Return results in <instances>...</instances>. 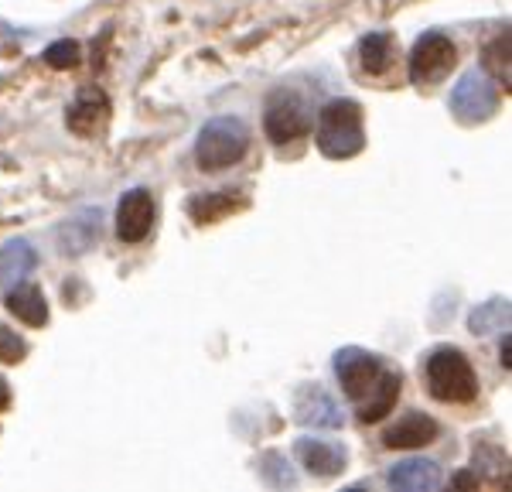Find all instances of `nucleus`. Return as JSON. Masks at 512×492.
Here are the masks:
<instances>
[{
  "label": "nucleus",
  "instance_id": "f3484780",
  "mask_svg": "<svg viewBox=\"0 0 512 492\" xmlns=\"http://www.w3.org/2000/svg\"><path fill=\"white\" fill-rule=\"evenodd\" d=\"M236 209H246V199L233 192H205L188 202V216H192L198 226L219 223V219H226L229 212H236Z\"/></svg>",
  "mask_w": 512,
  "mask_h": 492
},
{
  "label": "nucleus",
  "instance_id": "f8f14e48",
  "mask_svg": "<svg viewBox=\"0 0 512 492\" xmlns=\"http://www.w3.org/2000/svg\"><path fill=\"white\" fill-rule=\"evenodd\" d=\"M437 434H441V428H437L434 417H427V414H420V410H414V414L400 417V421H396L393 428L383 434V445L396 448V451H410V448L431 445Z\"/></svg>",
  "mask_w": 512,
  "mask_h": 492
},
{
  "label": "nucleus",
  "instance_id": "5701e85b",
  "mask_svg": "<svg viewBox=\"0 0 512 492\" xmlns=\"http://www.w3.org/2000/svg\"><path fill=\"white\" fill-rule=\"evenodd\" d=\"M24 356H28V342H24L14 328L0 325V363L14 366V363H21Z\"/></svg>",
  "mask_w": 512,
  "mask_h": 492
},
{
  "label": "nucleus",
  "instance_id": "a878e982",
  "mask_svg": "<svg viewBox=\"0 0 512 492\" xmlns=\"http://www.w3.org/2000/svg\"><path fill=\"white\" fill-rule=\"evenodd\" d=\"M454 486H461V489H468V486H478V479L475 475H468V472H461V475H454Z\"/></svg>",
  "mask_w": 512,
  "mask_h": 492
},
{
  "label": "nucleus",
  "instance_id": "9d476101",
  "mask_svg": "<svg viewBox=\"0 0 512 492\" xmlns=\"http://www.w3.org/2000/svg\"><path fill=\"white\" fill-rule=\"evenodd\" d=\"M294 455L304 465V472H311L315 479H335V475L345 472V462H349L342 445L321 438H297Z\"/></svg>",
  "mask_w": 512,
  "mask_h": 492
},
{
  "label": "nucleus",
  "instance_id": "0eeeda50",
  "mask_svg": "<svg viewBox=\"0 0 512 492\" xmlns=\"http://www.w3.org/2000/svg\"><path fill=\"white\" fill-rule=\"evenodd\" d=\"M383 363L366 349H355V346H345L335 352V376L342 383V393L352 400V404H362L369 393L376 390V383L383 380Z\"/></svg>",
  "mask_w": 512,
  "mask_h": 492
},
{
  "label": "nucleus",
  "instance_id": "ddd939ff",
  "mask_svg": "<svg viewBox=\"0 0 512 492\" xmlns=\"http://www.w3.org/2000/svg\"><path fill=\"white\" fill-rule=\"evenodd\" d=\"M386 482L393 489H407V492H431L444 482L441 465L431 462V458H407V462H396L390 472H386Z\"/></svg>",
  "mask_w": 512,
  "mask_h": 492
},
{
  "label": "nucleus",
  "instance_id": "dca6fc26",
  "mask_svg": "<svg viewBox=\"0 0 512 492\" xmlns=\"http://www.w3.org/2000/svg\"><path fill=\"white\" fill-rule=\"evenodd\" d=\"M35 267H38L35 246H28L24 240H14V243L0 246V284H4V287L21 284Z\"/></svg>",
  "mask_w": 512,
  "mask_h": 492
},
{
  "label": "nucleus",
  "instance_id": "f257e3e1",
  "mask_svg": "<svg viewBox=\"0 0 512 492\" xmlns=\"http://www.w3.org/2000/svg\"><path fill=\"white\" fill-rule=\"evenodd\" d=\"M315 144L325 158L345 161L366 147V130H362V106L355 100H332L318 110Z\"/></svg>",
  "mask_w": 512,
  "mask_h": 492
},
{
  "label": "nucleus",
  "instance_id": "412c9836",
  "mask_svg": "<svg viewBox=\"0 0 512 492\" xmlns=\"http://www.w3.org/2000/svg\"><path fill=\"white\" fill-rule=\"evenodd\" d=\"M502 325H509V301H502V298L475 308L472 318H468V328H472L475 335H489L492 328H502Z\"/></svg>",
  "mask_w": 512,
  "mask_h": 492
},
{
  "label": "nucleus",
  "instance_id": "4be33fe9",
  "mask_svg": "<svg viewBox=\"0 0 512 492\" xmlns=\"http://www.w3.org/2000/svg\"><path fill=\"white\" fill-rule=\"evenodd\" d=\"M82 62V48H79V41H72V38H62V41H52V45L45 48V65L48 69H76V65Z\"/></svg>",
  "mask_w": 512,
  "mask_h": 492
},
{
  "label": "nucleus",
  "instance_id": "6ab92c4d",
  "mask_svg": "<svg viewBox=\"0 0 512 492\" xmlns=\"http://www.w3.org/2000/svg\"><path fill=\"white\" fill-rule=\"evenodd\" d=\"M509 52H512V35L509 28L499 31L482 52V72L489 76L495 86H506L509 93V82H512V69H509Z\"/></svg>",
  "mask_w": 512,
  "mask_h": 492
},
{
  "label": "nucleus",
  "instance_id": "b1692460",
  "mask_svg": "<svg viewBox=\"0 0 512 492\" xmlns=\"http://www.w3.org/2000/svg\"><path fill=\"white\" fill-rule=\"evenodd\" d=\"M509 352H512V339H509V332H506V339H502V349H499V359H502V366H506V369H512V356H509Z\"/></svg>",
  "mask_w": 512,
  "mask_h": 492
},
{
  "label": "nucleus",
  "instance_id": "4468645a",
  "mask_svg": "<svg viewBox=\"0 0 512 492\" xmlns=\"http://www.w3.org/2000/svg\"><path fill=\"white\" fill-rule=\"evenodd\" d=\"M7 311L31 328H41L48 322V301H45V294H41V287L24 284V281L14 284L11 294H7Z\"/></svg>",
  "mask_w": 512,
  "mask_h": 492
},
{
  "label": "nucleus",
  "instance_id": "2eb2a0df",
  "mask_svg": "<svg viewBox=\"0 0 512 492\" xmlns=\"http://www.w3.org/2000/svg\"><path fill=\"white\" fill-rule=\"evenodd\" d=\"M400 390H403L400 373H390V369H386L383 380L376 383V390L369 393V397L359 404V421H362V424L383 421V417L396 407V400H400Z\"/></svg>",
  "mask_w": 512,
  "mask_h": 492
},
{
  "label": "nucleus",
  "instance_id": "7ed1b4c3",
  "mask_svg": "<svg viewBox=\"0 0 512 492\" xmlns=\"http://www.w3.org/2000/svg\"><path fill=\"white\" fill-rule=\"evenodd\" d=\"M250 151V130L239 117H216L198 130L195 161L202 171H226L246 158Z\"/></svg>",
  "mask_w": 512,
  "mask_h": 492
},
{
  "label": "nucleus",
  "instance_id": "39448f33",
  "mask_svg": "<svg viewBox=\"0 0 512 492\" xmlns=\"http://www.w3.org/2000/svg\"><path fill=\"white\" fill-rule=\"evenodd\" d=\"M495 110H499V93H495V82L485 76V72H465L458 82H454L451 89V113L458 123H468V127H475V123H485L495 117Z\"/></svg>",
  "mask_w": 512,
  "mask_h": 492
},
{
  "label": "nucleus",
  "instance_id": "f03ea898",
  "mask_svg": "<svg viewBox=\"0 0 512 492\" xmlns=\"http://www.w3.org/2000/svg\"><path fill=\"white\" fill-rule=\"evenodd\" d=\"M424 383L441 404H472L478 397V376L468 356L454 346H437L424 359Z\"/></svg>",
  "mask_w": 512,
  "mask_h": 492
},
{
  "label": "nucleus",
  "instance_id": "393cba45",
  "mask_svg": "<svg viewBox=\"0 0 512 492\" xmlns=\"http://www.w3.org/2000/svg\"><path fill=\"white\" fill-rule=\"evenodd\" d=\"M11 407V387H7V380L0 376V410Z\"/></svg>",
  "mask_w": 512,
  "mask_h": 492
},
{
  "label": "nucleus",
  "instance_id": "aec40b11",
  "mask_svg": "<svg viewBox=\"0 0 512 492\" xmlns=\"http://www.w3.org/2000/svg\"><path fill=\"white\" fill-rule=\"evenodd\" d=\"M59 240H62V253H86L89 246L99 240V212H82V216L69 219L59 229Z\"/></svg>",
  "mask_w": 512,
  "mask_h": 492
},
{
  "label": "nucleus",
  "instance_id": "6e6552de",
  "mask_svg": "<svg viewBox=\"0 0 512 492\" xmlns=\"http://www.w3.org/2000/svg\"><path fill=\"white\" fill-rule=\"evenodd\" d=\"M65 123H69V130L76 137L103 134L106 123H110V96H106L99 86L82 89L76 100L69 103V110H65Z\"/></svg>",
  "mask_w": 512,
  "mask_h": 492
},
{
  "label": "nucleus",
  "instance_id": "20e7f679",
  "mask_svg": "<svg viewBox=\"0 0 512 492\" xmlns=\"http://www.w3.org/2000/svg\"><path fill=\"white\" fill-rule=\"evenodd\" d=\"M311 130V113L301 93L294 89H274L263 106V134L274 144H291Z\"/></svg>",
  "mask_w": 512,
  "mask_h": 492
},
{
  "label": "nucleus",
  "instance_id": "1a4fd4ad",
  "mask_svg": "<svg viewBox=\"0 0 512 492\" xmlns=\"http://www.w3.org/2000/svg\"><path fill=\"white\" fill-rule=\"evenodd\" d=\"M154 229V199L147 188H130L117 205V236L123 243H140Z\"/></svg>",
  "mask_w": 512,
  "mask_h": 492
},
{
  "label": "nucleus",
  "instance_id": "423d86ee",
  "mask_svg": "<svg viewBox=\"0 0 512 492\" xmlns=\"http://www.w3.org/2000/svg\"><path fill=\"white\" fill-rule=\"evenodd\" d=\"M458 65V48L441 31H427L417 38L414 52H410V82L417 86H434V82L448 79L451 69Z\"/></svg>",
  "mask_w": 512,
  "mask_h": 492
},
{
  "label": "nucleus",
  "instance_id": "a211bd4d",
  "mask_svg": "<svg viewBox=\"0 0 512 492\" xmlns=\"http://www.w3.org/2000/svg\"><path fill=\"white\" fill-rule=\"evenodd\" d=\"M393 55H396V41L386 31H373V35L359 41V62L369 76H386L393 65Z\"/></svg>",
  "mask_w": 512,
  "mask_h": 492
},
{
  "label": "nucleus",
  "instance_id": "9b49d317",
  "mask_svg": "<svg viewBox=\"0 0 512 492\" xmlns=\"http://www.w3.org/2000/svg\"><path fill=\"white\" fill-rule=\"evenodd\" d=\"M294 410L304 428H342V410H338L332 393L318 387V383H308V387L297 390Z\"/></svg>",
  "mask_w": 512,
  "mask_h": 492
}]
</instances>
